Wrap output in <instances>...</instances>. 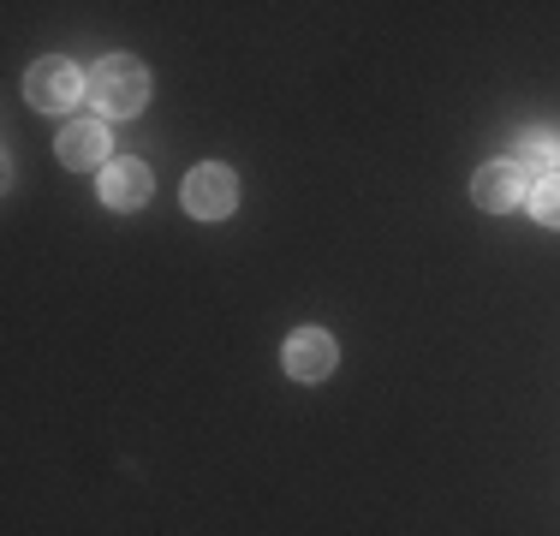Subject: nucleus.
<instances>
[{
	"label": "nucleus",
	"mask_w": 560,
	"mask_h": 536,
	"mask_svg": "<svg viewBox=\"0 0 560 536\" xmlns=\"http://www.w3.org/2000/svg\"><path fill=\"white\" fill-rule=\"evenodd\" d=\"M233 203H238V179L226 167H197L185 179V209L197 221H221V214H233Z\"/></svg>",
	"instance_id": "nucleus-3"
},
{
	"label": "nucleus",
	"mask_w": 560,
	"mask_h": 536,
	"mask_svg": "<svg viewBox=\"0 0 560 536\" xmlns=\"http://www.w3.org/2000/svg\"><path fill=\"white\" fill-rule=\"evenodd\" d=\"M78 90H84V78H78L72 60H36L31 78H24V96H31L36 114H60V107H72Z\"/></svg>",
	"instance_id": "nucleus-2"
},
{
	"label": "nucleus",
	"mask_w": 560,
	"mask_h": 536,
	"mask_svg": "<svg viewBox=\"0 0 560 536\" xmlns=\"http://www.w3.org/2000/svg\"><path fill=\"white\" fill-rule=\"evenodd\" d=\"M335 358L340 352H335V340H328L323 328H299L287 340V370L299 375V382H323V375L335 370Z\"/></svg>",
	"instance_id": "nucleus-5"
},
{
	"label": "nucleus",
	"mask_w": 560,
	"mask_h": 536,
	"mask_svg": "<svg viewBox=\"0 0 560 536\" xmlns=\"http://www.w3.org/2000/svg\"><path fill=\"white\" fill-rule=\"evenodd\" d=\"M471 191H477V203H483V209H495V214H501V209L525 203L530 185H525V167H513V161H489V167H477Z\"/></svg>",
	"instance_id": "nucleus-4"
},
{
	"label": "nucleus",
	"mask_w": 560,
	"mask_h": 536,
	"mask_svg": "<svg viewBox=\"0 0 560 536\" xmlns=\"http://www.w3.org/2000/svg\"><path fill=\"white\" fill-rule=\"evenodd\" d=\"M549 173H560V155H555V167H549Z\"/></svg>",
	"instance_id": "nucleus-10"
},
{
	"label": "nucleus",
	"mask_w": 560,
	"mask_h": 536,
	"mask_svg": "<svg viewBox=\"0 0 560 536\" xmlns=\"http://www.w3.org/2000/svg\"><path fill=\"white\" fill-rule=\"evenodd\" d=\"M102 203L143 209L150 203V167H143V161H108V167H102Z\"/></svg>",
	"instance_id": "nucleus-6"
},
{
	"label": "nucleus",
	"mask_w": 560,
	"mask_h": 536,
	"mask_svg": "<svg viewBox=\"0 0 560 536\" xmlns=\"http://www.w3.org/2000/svg\"><path fill=\"white\" fill-rule=\"evenodd\" d=\"M530 214H537L542 226H560V173H542V179L530 185Z\"/></svg>",
	"instance_id": "nucleus-9"
},
{
	"label": "nucleus",
	"mask_w": 560,
	"mask_h": 536,
	"mask_svg": "<svg viewBox=\"0 0 560 536\" xmlns=\"http://www.w3.org/2000/svg\"><path fill=\"white\" fill-rule=\"evenodd\" d=\"M555 155H560V143H555V131H542V126H530L525 138L513 143V167H549Z\"/></svg>",
	"instance_id": "nucleus-8"
},
{
	"label": "nucleus",
	"mask_w": 560,
	"mask_h": 536,
	"mask_svg": "<svg viewBox=\"0 0 560 536\" xmlns=\"http://www.w3.org/2000/svg\"><path fill=\"white\" fill-rule=\"evenodd\" d=\"M60 161L66 167H102L108 161V126L102 119H78L60 131Z\"/></svg>",
	"instance_id": "nucleus-7"
},
{
	"label": "nucleus",
	"mask_w": 560,
	"mask_h": 536,
	"mask_svg": "<svg viewBox=\"0 0 560 536\" xmlns=\"http://www.w3.org/2000/svg\"><path fill=\"white\" fill-rule=\"evenodd\" d=\"M90 102L108 119L138 114V107L150 102V72H143L138 60H126V54H114V60H102L96 72H90Z\"/></svg>",
	"instance_id": "nucleus-1"
}]
</instances>
